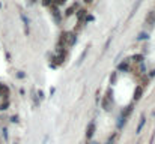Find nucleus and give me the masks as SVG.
I'll return each instance as SVG.
<instances>
[{
	"label": "nucleus",
	"mask_w": 155,
	"mask_h": 144,
	"mask_svg": "<svg viewBox=\"0 0 155 144\" xmlns=\"http://www.w3.org/2000/svg\"><path fill=\"white\" fill-rule=\"evenodd\" d=\"M111 107H113V92L111 89H108L105 92V96L102 98V108L105 111H111Z\"/></svg>",
	"instance_id": "1"
},
{
	"label": "nucleus",
	"mask_w": 155,
	"mask_h": 144,
	"mask_svg": "<svg viewBox=\"0 0 155 144\" xmlns=\"http://www.w3.org/2000/svg\"><path fill=\"white\" fill-rule=\"evenodd\" d=\"M144 24L147 27H153L155 26V11H149L146 18H144Z\"/></svg>",
	"instance_id": "2"
},
{
	"label": "nucleus",
	"mask_w": 155,
	"mask_h": 144,
	"mask_svg": "<svg viewBox=\"0 0 155 144\" xmlns=\"http://www.w3.org/2000/svg\"><path fill=\"white\" fill-rule=\"evenodd\" d=\"M95 129H96V126H95V122H90V123L87 125V128H86V140H90V138L93 137V134H95Z\"/></svg>",
	"instance_id": "3"
},
{
	"label": "nucleus",
	"mask_w": 155,
	"mask_h": 144,
	"mask_svg": "<svg viewBox=\"0 0 155 144\" xmlns=\"http://www.w3.org/2000/svg\"><path fill=\"white\" fill-rule=\"evenodd\" d=\"M75 41H77L75 33H72V32H66V47H68V48L72 47V45L75 44Z\"/></svg>",
	"instance_id": "4"
},
{
	"label": "nucleus",
	"mask_w": 155,
	"mask_h": 144,
	"mask_svg": "<svg viewBox=\"0 0 155 144\" xmlns=\"http://www.w3.org/2000/svg\"><path fill=\"white\" fill-rule=\"evenodd\" d=\"M0 96L5 98V99H8V96H9V89L2 83H0Z\"/></svg>",
	"instance_id": "5"
},
{
	"label": "nucleus",
	"mask_w": 155,
	"mask_h": 144,
	"mask_svg": "<svg viewBox=\"0 0 155 144\" xmlns=\"http://www.w3.org/2000/svg\"><path fill=\"white\" fill-rule=\"evenodd\" d=\"M141 95H143V87H141V86H137L135 90H134V101H138V99L141 98Z\"/></svg>",
	"instance_id": "6"
},
{
	"label": "nucleus",
	"mask_w": 155,
	"mask_h": 144,
	"mask_svg": "<svg viewBox=\"0 0 155 144\" xmlns=\"http://www.w3.org/2000/svg\"><path fill=\"white\" fill-rule=\"evenodd\" d=\"M117 69H119V71H123V72H125V71H129V60L122 62V63L117 66Z\"/></svg>",
	"instance_id": "7"
},
{
	"label": "nucleus",
	"mask_w": 155,
	"mask_h": 144,
	"mask_svg": "<svg viewBox=\"0 0 155 144\" xmlns=\"http://www.w3.org/2000/svg\"><path fill=\"white\" fill-rule=\"evenodd\" d=\"M86 15H87V11H86V9H78V11H77V17H78V21H81V20H83V18H84Z\"/></svg>",
	"instance_id": "8"
},
{
	"label": "nucleus",
	"mask_w": 155,
	"mask_h": 144,
	"mask_svg": "<svg viewBox=\"0 0 155 144\" xmlns=\"http://www.w3.org/2000/svg\"><path fill=\"white\" fill-rule=\"evenodd\" d=\"M144 120H146V119H144V116H141V117H140V122H138V125H137V134H140L141 128L144 126Z\"/></svg>",
	"instance_id": "9"
},
{
	"label": "nucleus",
	"mask_w": 155,
	"mask_h": 144,
	"mask_svg": "<svg viewBox=\"0 0 155 144\" xmlns=\"http://www.w3.org/2000/svg\"><path fill=\"white\" fill-rule=\"evenodd\" d=\"M75 8H77V5H72L71 8H68V9L65 11V15H66V17H71V15L74 14V9H75Z\"/></svg>",
	"instance_id": "10"
},
{
	"label": "nucleus",
	"mask_w": 155,
	"mask_h": 144,
	"mask_svg": "<svg viewBox=\"0 0 155 144\" xmlns=\"http://www.w3.org/2000/svg\"><path fill=\"white\" fill-rule=\"evenodd\" d=\"M21 18H23V21H24V27H26V33L29 35V20H27V17H26L24 14H21Z\"/></svg>",
	"instance_id": "11"
},
{
	"label": "nucleus",
	"mask_w": 155,
	"mask_h": 144,
	"mask_svg": "<svg viewBox=\"0 0 155 144\" xmlns=\"http://www.w3.org/2000/svg\"><path fill=\"white\" fill-rule=\"evenodd\" d=\"M132 60H134L135 63H141V62H143V56H141V54H134V56H132Z\"/></svg>",
	"instance_id": "12"
},
{
	"label": "nucleus",
	"mask_w": 155,
	"mask_h": 144,
	"mask_svg": "<svg viewBox=\"0 0 155 144\" xmlns=\"http://www.w3.org/2000/svg\"><path fill=\"white\" fill-rule=\"evenodd\" d=\"M116 137H117V134H113V135L108 138V141H107L105 144H114V140H116Z\"/></svg>",
	"instance_id": "13"
},
{
	"label": "nucleus",
	"mask_w": 155,
	"mask_h": 144,
	"mask_svg": "<svg viewBox=\"0 0 155 144\" xmlns=\"http://www.w3.org/2000/svg\"><path fill=\"white\" fill-rule=\"evenodd\" d=\"M53 3L57 5V6H60V5H65V3H66V0H53Z\"/></svg>",
	"instance_id": "14"
},
{
	"label": "nucleus",
	"mask_w": 155,
	"mask_h": 144,
	"mask_svg": "<svg viewBox=\"0 0 155 144\" xmlns=\"http://www.w3.org/2000/svg\"><path fill=\"white\" fill-rule=\"evenodd\" d=\"M53 0H42V6H51Z\"/></svg>",
	"instance_id": "15"
},
{
	"label": "nucleus",
	"mask_w": 155,
	"mask_h": 144,
	"mask_svg": "<svg viewBox=\"0 0 155 144\" xmlns=\"http://www.w3.org/2000/svg\"><path fill=\"white\" fill-rule=\"evenodd\" d=\"M8 105H9V102H8V101H5L2 105H0V110H6V108H8Z\"/></svg>",
	"instance_id": "16"
},
{
	"label": "nucleus",
	"mask_w": 155,
	"mask_h": 144,
	"mask_svg": "<svg viewBox=\"0 0 155 144\" xmlns=\"http://www.w3.org/2000/svg\"><path fill=\"white\" fill-rule=\"evenodd\" d=\"M114 81H116V72H113V74H111V77H110V83H111V84H114Z\"/></svg>",
	"instance_id": "17"
},
{
	"label": "nucleus",
	"mask_w": 155,
	"mask_h": 144,
	"mask_svg": "<svg viewBox=\"0 0 155 144\" xmlns=\"http://www.w3.org/2000/svg\"><path fill=\"white\" fill-rule=\"evenodd\" d=\"M138 39H146V33H140V35H138Z\"/></svg>",
	"instance_id": "18"
},
{
	"label": "nucleus",
	"mask_w": 155,
	"mask_h": 144,
	"mask_svg": "<svg viewBox=\"0 0 155 144\" xmlns=\"http://www.w3.org/2000/svg\"><path fill=\"white\" fill-rule=\"evenodd\" d=\"M83 2H84V3H87V5H89V3H92V2H93V0H83Z\"/></svg>",
	"instance_id": "19"
},
{
	"label": "nucleus",
	"mask_w": 155,
	"mask_h": 144,
	"mask_svg": "<svg viewBox=\"0 0 155 144\" xmlns=\"http://www.w3.org/2000/svg\"><path fill=\"white\" fill-rule=\"evenodd\" d=\"M150 77H155V71H152V72H150Z\"/></svg>",
	"instance_id": "20"
},
{
	"label": "nucleus",
	"mask_w": 155,
	"mask_h": 144,
	"mask_svg": "<svg viewBox=\"0 0 155 144\" xmlns=\"http://www.w3.org/2000/svg\"><path fill=\"white\" fill-rule=\"evenodd\" d=\"M33 2H35V0H33Z\"/></svg>",
	"instance_id": "21"
}]
</instances>
